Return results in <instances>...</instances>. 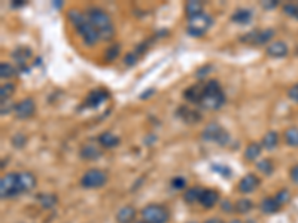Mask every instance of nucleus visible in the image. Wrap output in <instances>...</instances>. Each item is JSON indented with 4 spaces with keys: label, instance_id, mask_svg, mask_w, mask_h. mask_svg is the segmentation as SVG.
<instances>
[{
    "label": "nucleus",
    "instance_id": "nucleus-31",
    "mask_svg": "<svg viewBox=\"0 0 298 223\" xmlns=\"http://www.w3.org/2000/svg\"><path fill=\"white\" fill-rule=\"evenodd\" d=\"M39 202L44 208H52L57 202V198L54 195H50V193H44V195H39Z\"/></svg>",
    "mask_w": 298,
    "mask_h": 223
},
{
    "label": "nucleus",
    "instance_id": "nucleus-11",
    "mask_svg": "<svg viewBox=\"0 0 298 223\" xmlns=\"http://www.w3.org/2000/svg\"><path fill=\"white\" fill-rule=\"evenodd\" d=\"M258 185H259V179L255 174L249 173L239 182L237 187H239V192L242 193H252L258 187Z\"/></svg>",
    "mask_w": 298,
    "mask_h": 223
},
{
    "label": "nucleus",
    "instance_id": "nucleus-41",
    "mask_svg": "<svg viewBox=\"0 0 298 223\" xmlns=\"http://www.w3.org/2000/svg\"><path fill=\"white\" fill-rule=\"evenodd\" d=\"M291 179H292L294 183L298 185V165H295V167L291 170Z\"/></svg>",
    "mask_w": 298,
    "mask_h": 223
},
{
    "label": "nucleus",
    "instance_id": "nucleus-19",
    "mask_svg": "<svg viewBox=\"0 0 298 223\" xmlns=\"http://www.w3.org/2000/svg\"><path fill=\"white\" fill-rule=\"evenodd\" d=\"M250 20H252V11L246 9V8H240L231 15V21L236 23V24H240V26H245V24L250 23Z\"/></svg>",
    "mask_w": 298,
    "mask_h": 223
},
{
    "label": "nucleus",
    "instance_id": "nucleus-16",
    "mask_svg": "<svg viewBox=\"0 0 298 223\" xmlns=\"http://www.w3.org/2000/svg\"><path fill=\"white\" fill-rule=\"evenodd\" d=\"M203 89H204V85H203V83H196V85L190 86V88L184 92V97H185L190 103L199 104L200 100H201V95H203Z\"/></svg>",
    "mask_w": 298,
    "mask_h": 223
},
{
    "label": "nucleus",
    "instance_id": "nucleus-27",
    "mask_svg": "<svg viewBox=\"0 0 298 223\" xmlns=\"http://www.w3.org/2000/svg\"><path fill=\"white\" fill-rule=\"evenodd\" d=\"M285 142L291 148H298V128L291 127L285 131Z\"/></svg>",
    "mask_w": 298,
    "mask_h": 223
},
{
    "label": "nucleus",
    "instance_id": "nucleus-4",
    "mask_svg": "<svg viewBox=\"0 0 298 223\" xmlns=\"http://www.w3.org/2000/svg\"><path fill=\"white\" fill-rule=\"evenodd\" d=\"M24 193L21 186L20 173H8L0 179V196L3 199L14 198Z\"/></svg>",
    "mask_w": 298,
    "mask_h": 223
},
{
    "label": "nucleus",
    "instance_id": "nucleus-33",
    "mask_svg": "<svg viewBox=\"0 0 298 223\" xmlns=\"http://www.w3.org/2000/svg\"><path fill=\"white\" fill-rule=\"evenodd\" d=\"M283 12L288 17H292V18L298 20V3H286V5H283Z\"/></svg>",
    "mask_w": 298,
    "mask_h": 223
},
{
    "label": "nucleus",
    "instance_id": "nucleus-10",
    "mask_svg": "<svg viewBox=\"0 0 298 223\" xmlns=\"http://www.w3.org/2000/svg\"><path fill=\"white\" fill-rule=\"evenodd\" d=\"M35 112H36V104L33 98H24L14 106V113L18 119H29L35 115Z\"/></svg>",
    "mask_w": 298,
    "mask_h": 223
},
{
    "label": "nucleus",
    "instance_id": "nucleus-30",
    "mask_svg": "<svg viewBox=\"0 0 298 223\" xmlns=\"http://www.w3.org/2000/svg\"><path fill=\"white\" fill-rule=\"evenodd\" d=\"M15 92V85L14 83H5L2 85V88H0V97H2V103L8 101L12 94Z\"/></svg>",
    "mask_w": 298,
    "mask_h": 223
},
{
    "label": "nucleus",
    "instance_id": "nucleus-29",
    "mask_svg": "<svg viewBox=\"0 0 298 223\" xmlns=\"http://www.w3.org/2000/svg\"><path fill=\"white\" fill-rule=\"evenodd\" d=\"M17 73L15 67L9 63H2L0 64V77L2 79H9V77H14Z\"/></svg>",
    "mask_w": 298,
    "mask_h": 223
},
{
    "label": "nucleus",
    "instance_id": "nucleus-14",
    "mask_svg": "<svg viewBox=\"0 0 298 223\" xmlns=\"http://www.w3.org/2000/svg\"><path fill=\"white\" fill-rule=\"evenodd\" d=\"M81 156L84 159H90V161H94V159H99L101 156V146L100 145H96V143H87L82 146L81 149Z\"/></svg>",
    "mask_w": 298,
    "mask_h": 223
},
{
    "label": "nucleus",
    "instance_id": "nucleus-26",
    "mask_svg": "<svg viewBox=\"0 0 298 223\" xmlns=\"http://www.w3.org/2000/svg\"><path fill=\"white\" fill-rule=\"evenodd\" d=\"M201 193H203V189H201V187H191V189H188V190L184 193V199H185L188 204L200 202Z\"/></svg>",
    "mask_w": 298,
    "mask_h": 223
},
{
    "label": "nucleus",
    "instance_id": "nucleus-38",
    "mask_svg": "<svg viewBox=\"0 0 298 223\" xmlns=\"http://www.w3.org/2000/svg\"><path fill=\"white\" fill-rule=\"evenodd\" d=\"M172 186L175 189H184L187 186V179H184V177H175L172 180Z\"/></svg>",
    "mask_w": 298,
    "mask_h": 223
},
{
    "label": "nucleus",
    "instance_id": "nucleus-35",
    "mask_svg": "<svg viewBox=\"0 0 298 223\" xmlns=\"http://www.w3.org/2000/svg\"><path fill=\"white\" fill-rule=\"evenodd\" d=\"M256 167H258V170L262 171L264 174H271V173H273V164H271V161H268V159L259 161V162L256 164Z\"/></svg>",
    "mask_w": 298,
    "mask_h": 223
},
{
    "label": "nucleus",
    "instance_id": "nucleus-28",
    "mask_svg": "<svg viewBox=\"0 0 298 223\" xmlns=\"http://www.w3.org/2000/svg\"><path fill=\"white\" fill-rule=\"evenodd\" d=\"M179 115L182 116V119L184 121H187V122H196V121H199L200 119V115L197 113V112H194V110H190L188 107H181V110H179Z\"/></svg>",
    "mask_w": 298,
    "mask_h": 223
},
{
    "label": "nucleus",
    "instance_id": "nucleus-40",
    "mask_svg": "<svg viewBox=\"0 0 298 223\" xmlns=\"http://www.w3.org/2000/svg\"><path fill=\"white\" fill-rule=\"evenodd\" d=\"M277 5H279L277 0H271V2H261V6H262L264 9H274Z\"/></svg>",
    "mask_w": 298,
    "mask_h": 223
},
{
    "label": "nucleus",
    "instance_id": "nucleus-6",
    "mask_svg": "<svg viewBox=\"0 0 298 223\" xmlns=\"http://www.w3.org/2000/svg\"><path fill=\"white\" fill-rule=\"evenodd\" d=\"M142 219L148 223H167L169 222V210L163 205H157V204H151L146 205L142 210Z\"/></svg>",
    "mask_w": 298,
    "mask_h": 223
},
{
    "label": "nucleus",
    "instance_id": "nucleus-3",
    "mask_svg": "<svg viewBox=\"0 0 298 223\" xmlns=\"http://www.w3.org/2000/svg\"><path fill=\"white\" fill-rule=\"evenodd\" d=\"M224 103H225V94L219 82L215 79H210L207 83H204L203 95L199 106L206 110H218L224 106Z\"/></svg>",
    "mask_w": 298,
    "mask_h": 223
},
{
    "label": "nucleus",
    "instance_id": "nucleus-21",
    "mask_svg": "<svg viewBox=\"0 0 298 223\" xmlns=\"http://www.w3.org/2000/svg\"><path fill=\"white\" fill-rule=\"evenodd\" d=\"M20 179H21V186H23L24 193L30 192L36 187V177L32 173H29V171L20 173Z\"/></svg>",
    "mask_w": 298,
    "mask_h": 223
},
{
    "label": "nucleus",
    "instance_id": "nucleus-18",
    "mask_svg": "<svg viewBox=\"0 0 298 223\" xmlns=\"http://www.w3.org/2000/svg\"><path fill=\"white\" fill-rule=\"evenodd\" d=\"M134 219H136V210L131 205H125L119 208L116 213L118 223H134Z\"/></svg>",
    "mask_w": 298,
    "mask_h": 223
},
{
    "label": "nucleus",
    "instance_id": "nucleus-32",
    "mask_svg": "<svg viewBox=\"0 0 298 223\" xmlns=\"http://www.w3.org/2000/svg\"><path fill=\"white\" fill-rule=\"evenodd\" d=\"M252 201H249V199H239L236 204H234V210L237 211V213H248V211H250L252 210Z\"/></svg>",
    "mask_w": 298,
    "mask_h": 223
},
{
    "label": "nucleus",
    "instance_id": "nucleus-1",
    "mask_svg": "<svg viewBox=\"0 0 298 223\" xmlns=\"http://www.w3.org/2000/svg\"><path fill=\"white\" fill-rule=\"evenodd\" d=\"M67 18L72 21V24L75 26L76 32L81 35V37H82V40H84V43L87 46H94L97 42H100L97 30L88 21V18H87L85 14H82L81 11L72 8V9L67 11Z\"/></svg>",
    "mask_w": 298,
    "mask_h": 223
},
{
    "label": "nucleus",
    "instance_id": "nucleus-23",
    "mask_svg": "<svg viewBox=\"0 0 298 223\" xmlns=\"http://www.w3.org/2000/svg\"><path fill=\"white\" fill-rule=\"evenodd\" d=\"M185 12H187L188 20L194 18V17L203 14V3L201 2H196V0H191V2H188L185 5Z\"/></svg>",
    "mask_w": 298,
    "mask_h": 223
},
{
    "label": "nucleus",
    "instance_id": "nucleus-2",
    "mask_svg": "<svg viewBox=\"0 0 298 223\" xmlns=\"http://www.w3.org/2000/svg\"><path fill=\"white\" fill-rule=\"evenodd\" d=\"M87 18L93 24V27L97 30L100 40H103V42L112 40V37L115 36V27H113L110 17L103 9L97 8V6L90 8L87 11Z\"/></svg>",
    "mask_w": 298,
    "mask_h": 223
},
{
    "label": "nucleus",
    "instance_id": "nucleus-24",
    "mask_svg": "<svg viewBox=\"0 0 298 223\" xmlns=\"http://www.w3.org/2000/svg\"><path fill=\"white\" fill-rule=\"evenodd\" d=\"M12 55L17 60V64H20L21 69H24L26 64H27V60L32 57V51L29 48H18Z\"/></svg>",
    "mask_w": 298,
    "mask_h": 223
},
{
    "label": "nucleus",
    "instance_id": "nucleus-7",
    "mask_svg": "<svg viewBox=\"0 0 298 223\" xmlns=\"http://www.w3.org/2000/svg\"><path fill=\"white\" fill-rule=\"evenodd\" d=\"M201 137L204 142H215L219 146H225L230 142V134L225 128H222L216 122H210L201 133Z\"/></svg>",
    "mask_w": 298,
    "mask_h": 223
},
{
    "label": "nucleus",
    "instance_id": "nucleus-25",
    "mask_svg": "<svg viewBox=\"0 0 298 223\" xmlns=\"http://www.w3.org/2000/svg\"><path fill=\"white\" fill-rule=\"evenodd\" d=\"M261 150H262L261 143H250L245 150V158L248 161H256L258 156L261 155Z\"/></svg>",
    "mask_w": 298,
    "mask_h": 223
},
{
    "label": "nucleus",
    "instance_id": "nucleus-8",
    "mask_svg": "<svg viewBox=\"0 0 298 223\" xmlns=\"http://www.w3.org/2000/svg\"><path fill=\"white\" fill-rule=\"evenodd\" d=\"M107 182V174L103 170H88L85 174L81 177V186L85 189H97L101 187Z\"/></svg>",
    "mask_w": 298,
    "mask_h": 223
},
{
    "label": "nucleus",
    "instance_id": "nucleus-36",
    "mask_svg": "<svg viewBox=\"0 0 298 223\" xmlns=\"http://www.w3.org/2000/svg\"><path fill=\"white\" fill-rule=\"evenodd\" d=\"M274 198L277 199V202H279L280 205H283V204H286V202L289 201V192H288L286 189H283V190H280Z\"/></svg>",
    "mask_w": 298,
    "mask_h": 223
},
{
    "label": "nucleus",
    "instance_id": "nucleus-43",
    "mask_svg": "<svg viewBox=\"0 0 298 223\" xmlns=\"http://www.w3.org/2000/svg\"><path fill=\"white\" fill-rule=\"evenodd\" d=\"M134 223H148V222H145V220L142 219V220H139V222H134Z\"/></svg>",
    "mask_w": 298,
    "mask_h": 223
},
{
    "label": "nucleus",
    "instance_id": "nucleus-5",
    "mask_svg": "<svg viewBox=\"0 0 298 223\" xmlns=\"http://www.w3.org/2000/svg\"><path fill=\"white\" fill-rule=\"evenodd\" d=\"M213 24V18L209 14H200L194 18L188 20V26H187V33L194 36V37H201L203 35H206L209 32V29Z\"/></svg>",
    "mask_w": 298,
    "mask_h": 223
},
{
    "label": "nucleus",
    "instance_id": "nucleus-34",
    "mask_svg": "<svg viewBox=\"0 0 298 223\" xmlns=\"http://www.w3.org/2000/svg\"><path fill=\"white\" fill-rule=\"evenodd\" d=\"M119 52H121V46H119V45H113V46H110V48L106 51V55H104L106 61L110 63V61L116 60L118 55H119Z\"/></svg>",
    "mask_w": 298,
    "mask_h": 223
},
{
    "label": "nucleus",
    "instance_id": "nucleus-13",
    "mask_svg": "<svg viewBox=\"0 0 298 223\" xmlns=\"http://www.w3.org/2000/svg\"><path fill=\"white\" fill-rule=\"evenodd\" d=\"M107 97H109V94L104 89H94V91H91L88 94V97L85 100V104L88 107L94 109V107H99L100 104H103L107 100Z\"/></svg>",
    "mask_w": 298,
    "mask_h": 223
},
{
    "label": "nucleus",
    "instance_id": "nucleus-12",
    "mask_svg": "<svg viewBox=\"0 0 298 223\" xmlns=\"http://www.w3.org/2000/svg\"><path fill=\"white\" fill-rule=\"evenodd\" d=\"M265 52H267V55H268V57H271V58H283V57H286V55H288V52H289V48H288V45H286L285 42H282V40H277V42H273V43H270V45L267 46Z\"/></svg>",
    "mask_w": 298,
    "mask_h": 223
},
{
    "label": "nucleus",
    "instance_id": "nucleus-20",
    "mask_svg": "<svg viewBox=\"0 0 298 223\" xmlns=\"http://www.w3.org/2000/svg\"><path fill=\"white\" fill-rule=\"evenodd\" d=\"M261 210H262V213H265V214H273V213H277L279 211V208L282 207L279 202H277V199L274 198V196H271V198H264L262 201H261Z\"/></svg>",
    "mask_w": 298,
    "mask_h": 223
},
{
    "label": "nucleus",
    "instance_id": "nucleus-39",
    "mask_svg": "<svg viewBox=\"0 0 298 223\" xmlns=\"http://www.w3.org/2000/svg\"><path fill=\"white\" fill-rule=\"evenodd\" d=\"M288 97H289V100L298 103V83L292 85V88L288 89Z\"/></svg>",
    "mask_w": 298,
    "mask_h": 223
},
{
    "label": "nucleus",
    "instance_id": "nucleus-9",
    "mask_svg": "<svg viewBox=\"0 0 298 223\" xmlns=\"http://www.w3.org/2000/svg\"><path fill=\"white\" fill-rule=\"evenodd\" d=\"M274 36V30L273 29H262V30H253L245 36H242V42L249 43V45H264L268 40H271V37Z\"/></svg>",
    "mask_w": 298,
    "mask_h": 223
},
{
    "label": "nucleus",
    "instance_id": "nucleus-42",
    "mask_svg": "<svg viewBox=\"0 0 298 223\" xmlns=\"http://www.w3.org/2000/svg\"><path fill=\"white\" fill-rule=\"evenodd\" d=\"M227 223H243L242 220H239V219H233V220H228Z\"/></svg>",
    "mask_w": 298,
    "mask_h": 223
},
{
    "label": "nucleus",
    "instance_id": "nucleus-15",
    "mask_svg": "<svg viewBox=\"0 0 298 223\" xmlns=\"http://www.w3.org/2000/svg\"><path fill=\"white\" fill-rule=\"evenodd\" d=\"M219 201V193L213 189H203L201 198H200V204L204 208H212L218 204Z\"/></svg>",
    "mask_w": 298,
    "mask_h": 223
},
{
    "label": "nucleus",
    "instance_id": "nucleus-17",
    "mask_svg": "<svg viewBox=\"0 0 298 223\" xmlns=\"http://www.w3.org/2000/svg\"><path fill=\"white\" fill-rule=\"evenodd\" d=\"M97 140H99V145L104 149H113L119 145V137L115 136L113 133H109V131L101 133Z\"/></svg>",
    "mask_w": 298,
    "mask_h": 223
},
{
    "label": "nucleus",
    "instance_id": "nucleus-37",
    "mask_svg": "<svg viewBox=\"0 0 298 223\" xmlns=\"http://www.w3.org/2000/svg\"><path fill=\"white\" fill-rule=\"evenodd\" d=\"M137 60H139V54L134 51V52H130V54L124 58V63H125L127 66H134V64L137 63Z\"/></svg>",
    "mask_w": 298,
    "mask_h": 223
},
{
    "label": "nucleus",
    "instance_id": "nucleus-22",
    "mask_svg": "<svg viewBox=\"0 0 298 223\" xmlns=\"http://www.w3.org/2000/svg\"><path fill=\"white\" fill-rule=\"evenodd\" d=\"M279 143V134L276 131H268L264 137H262V142H261V146L267 150H273L276 149Z\"/></svg>",
    "mask_w": 298,
    "mask_h": 223
}]
</instances>
